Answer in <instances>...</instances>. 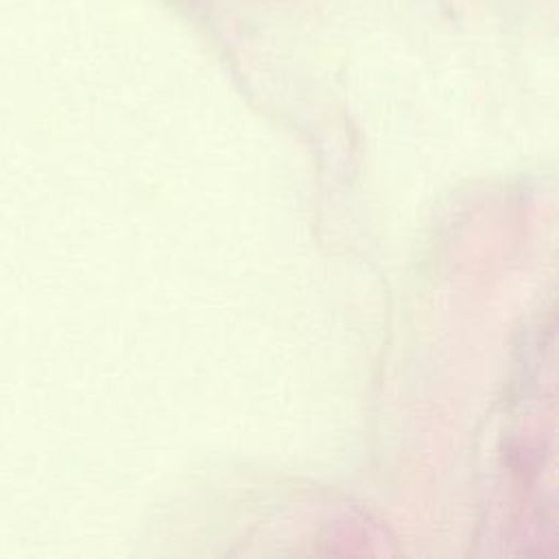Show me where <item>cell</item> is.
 Listing matches in <instances>:
<instances>
[]
</instances>
